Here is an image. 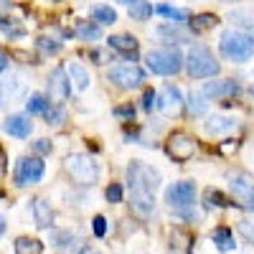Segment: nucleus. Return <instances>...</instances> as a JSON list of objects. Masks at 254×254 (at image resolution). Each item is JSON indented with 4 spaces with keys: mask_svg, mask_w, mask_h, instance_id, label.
Listing matches in <instances>:
<instances>
[{
    "mask_svg": "<svg viewBox=\"0 0 254 254\" xmlns=\"http://www.w3.org/2000/svg\"><path fill=\"white\" fill-rule=\"evenodd\" d=\"M221 3H239V0H221Z\"/></svg>",
    "mask_w": 254,
    "mask_h": 254,
    "instance_id": "nucleus-45",
    "label": "nucleus"
},
{
    "mask_svg": "<svg viewBox=\"0 0 254 254\" xmlns=\"http://www.w3.org/2000/svg\"><path fill=\"white\" fill-rule=\"evenodd\" d=\"M69 81L74 84L76 92H87L89 89V74H87V69H84L81 64H71L69 66Z\"/></svg>",
    "mask_w": 254,
    "mask_h": 254,
    "instance_id": "nucleus-21",
    "label": "nucleus"
},
{
    "mask_svg": "<svg viewBox=\"0 0 254 254\" xmlns=\"http://www.w3.org/2000/svg\"><path fill=\"white\" fill-rule=\"evenodd\" d=\"M51 242L59 249H66V247H74V234H71V231H54Z\"/></svg>",
    "mask_w": 254,
    "mask_h": 254,
    "instance_id": "nucleus-33",
    "label": "nucleus"
},
{
    "mask_svg": "<svg viewBox=\"0 0 254 254\" xmlns=\"http://www.w3.org/2000/svg\"><path fill=\"white\" fill-rule=\"evenodd\" d=\"M115 117H122V120H132L135 117V104H120V107L112 110Z\"/></svg>",
    "mask_w": 254,
    "mask_h": 254,
    "instance_id": "nucleus-38",
    "label": "nucleus"
},
{
    "mask_svg": "<svg viewBox=\"0 0 254 254\" xmlns=\"http://www.w3.org/2000/svg\"><path fill=\"white\" fill-rule=\"evenodd\" d=\"M155 13H160L163 18H168V20H171V23H188V20H190V15L186 13V10H181V8H173V5H158L155 8Z\"/></svg>",
    "mask_w": 254,
    "mask_h": 254,
    "instance_id": "nucleus-25",
    "label": "nucleus"
},
{
    "mask_svg": "<svg viewBox=\"0 0 254 254\" xmlns=\"http://www.w3.org/2000/svg\"><path fill=\"white\" fill-rule=\"evenodd\" d=\"M239 89H242L239 81L234 79H216V81H208L201 94L208 99H229V97H237Z\"/></svg>",
    "mask_w": 254,
    "mask_h": 254,
    "instance_id": "nucleus-13",
    "label": "nucleus"
},
{
    "mask_svg": "<svg viewBox=\"0 0 254 254\" xmlns=\"http://www.w3.org/2000/svg\"><path fill=\"white\" fill-rule=\"evenodd\" d=\"M0 31H3L5 36H10V38H23L26 36V28L20 26L15 18H0Z\"/></svg>",
    "mask_w": 254,
    "mask_h": 254,
    "instance_id": "nucleus-29",
    "label": "nucleus"
},
{
    "mask_svg": "<svg viewBox=\"0 0 254 254\" xmlns=\"http://www.w3.org/2000/svg\"><path fill=\"white\" fill-rule=\"evenodd\" d=\"M33 150L41 153V155H46V153H51V142L49 140H36L33 142Z\"/></svg>",
    "mask_w": 254,
    "mask_h": 254,
    "instance_id": "nucleus-41",
    "label": "nucleus"
},
{
    "mask_svg": "<svg viewBox=\"0 0 254 254\" xmlns=\"http://www.w3.org/2000/svg\"><path fill=\"white\" fill-rule=\"evenodd\" d=\"M107 234V221L104 216H94V237H104Z\"/></svg>",
    "mask_w": 254,
    "mask_h": 254,
    "instance_id": "nucleus-40",
    "label": "nucleus"
},
{
    "mask_svg": "<svg viewBox=\"0 0 254 254\" xmlns=\"http://www.w3.org/2000/svg\"><path fill=\"white\" fill-rule=\"evenodd\" d=\"M69 94H71V81H69L66 71L59 66L49 76V99H54L56 104H61V102H66Z\"/></svg>",
    "mask_w": 254,
    "mask_h": 254,
    "instance_id": "nucleus-12",
    "label": "nucleus"
},
{
    "mask_svg": "<svg viewBox=\"0 0 254 254\" xmlns=\"http://www.w3.org/2000/svg\"><path fill=\"white\" fill-rule=\"evenodd\" d=\"M5 178V153H3V147H0V181Z\"/></svg>",
    "mask_w": 254,
    "mask_h": 254,
    "instance_id": "nucleus-43",
    "label": "nucleus"
},
{
    "mask_svg": "<svg viewBox=\"0 0 254 254\" xmlns=\"http://www.w3.org/2000/svg\"><path fill=\"white\" fill-rule=\"evenodd\" d=\"M203 206H206V208H226V206H231V203H229V198L221 193V190L206 188V193H203Z\"/></svg>",
    "mask_w": 254,
    "mask_h": 254,
    "instance_id": "nucleus-28",
    "label": "nucleus"
},
{
    "mask_svg": "<svg viewBox=\"0 0 254 254\" xmlns=\"http://www.w3.org/2000/svg\"><path fill=\"white\" fill-rule=\"evenodd\" d=\"M120 3H135V0H120Z\"/></svg>",
    "mask_w": 254,
    "mask_h": 254,
    "instance_id": "nucleus-46",
    "label": "nucleus"
},
{
    "mask_svg": "<svg viewBox=\"0 0 254 254\" xmlns=\"http://www.w3.org/2000/svg\"><path fill=\"white\" fill-rule=\"evenodd\" d=\"M127 186H130L132 211L137 216H150L153 214V196L160 188V173L142 160H132L127 165Z\"/></svg>",
    "mask_w": 254,
    "mask_h": 254,
    "instance_id": "nucleus-1",
    "label": "nucleus"
},
{
    "mask_svg": "<svg viewBox=\"0 0 254 254\" xmlns=\"http://www.w3.org/2000/svg\"><path fill=\"white\" fill-rule=\"evenodd\" d=\"M31 130H33V125H31V120L28 117H23V115H10L8 120H5V132L10 135V137H28L31 135Z\"/></svg>",
    "mask_w": 254,
    "mask_h": 254,
    "instance_id": "nucleus-19",
    "label": "nucleus"
},
{
    "mask_svg": "<svg viewBox=\"0 0 254 254\" xmlns=\"http://www.w3.org/2000/svg\"><path fill=\"white\" fill-rule=\"evenodd\" d=\"M216 23H219V18H216L214 13H201V15H196V18H190V20H188V26H190V31H193V33L211 31Z\"/></svg>",
    "mask_w": 254,
    "mask_h": 254,
    "instance_id": "nucleus-22",
    "label": "nucleus"
},
{
    "mask_svg": "<svg viewBox=\"0 0 254 254\" xmlns=\"http://www.w3.org/2000/svg\"><path fill=\"white\" fill-rule=\"evenodd\" d=\"M165 153L171 155L176 163H186L196 153V140L190 135H186V132H173L171 137H168V142H165Z\"/></svg>",
    "mask_w": 254,
    "mask_h": 254,
    "instance_id": "nucleus-8",
    "label": "nucleus"
},
{
    "mask_svg": "<svg viewBox=\"0 0 254 254\" xmlns=\"http://www.w3.org/2000/svg\"><path fill=\"white\" fill-rule=\"evenodd\" d=\"M92 20L99 26H112L117 23V13L110 5H92Z\"/></svg>",
    "mask_w": 254,
    "mask_h": 254,
    "instance_id": "nucleus-23",
    "label": "nucleus"
},
{
    "mask_svg": "<svg viewBox=\"0 0 254 254\" xmlns=\"http://www.w3.org/2000/svg\"><path fill=\"white\" fill-rule=\"evenodd\" d=\"M186 69H188L190 79H208V76L219 74V61L214 59V54H211L206 46H193L188 51Z\"/></svg>",
    "mask_w": 254,
    "mask_h": 254,
    "instance_id": "nucleus-5",
    "label": "nucleus"
},
{
    "mask_svg": "<svg viewBox=\"0 0 254 254\" xmlns=\"http://www.w3.org/2000/svg\"><path fill=\"white\" fill-rule=\"evenodd\" d=\"M206 110H208V102H206L203 94H190V97H188V112L193 115V117L206 115Z\"/></svg>",
    "mask_w": 254,
    "mask_h": 254,
    "instance_id": "nucleus-31",
    "label": "nucleus"
},
{
    "mask_svg": "<svg viewBox=\"0 0 254 254\" xmlns=\"http://www.w3.org/2000/svg\"><path fill=\"white\" fill-rule=\"evenodd\" d=\"M147 61V69L153 74H160V76H173L183 69V54L178 49H155L145 56Z\"/></svg>",
    "mask_w": 254,
    "mask_h": 254,
    "instance_id": "nucleus-3",
    "label": "nucleus"
},
{
    "mask_svg": "<svg viewBox=\"0 0 254 254\" xmlns=\"http://www.w3.org/2000/svg\"><path fill=\"white\" fill-rule=\"evenodd\" d=\"M107 79L120 89H137L145 81V71L135 64H125V66H112L107 71Z\"/></svg>",
    "mask_w": 254,
    "mask_h": 254,
    "instance_id": "nucleus-7",
    "label": "nucleus"
},
{
    "mask_svg": "<svg viewBox=\"0 0 254 254\" xmlns=\"http://www.w3.org/2000/svg\"><path fill=\"white\" fill-rule=\"evenodd\" d=\"M104 196H107L110 203H120L122 201V186L120 183H110L107 190H104Z\"/></svg>",
    "mask_w": 254,
    "mask_h": 254,
    "instance_id": "nucleus-36",
    "label": "nucleus"
},
{
    "mask_svg": "<svg viewBox=\"0 0 254 254\" xmlns=\"http://www.w3.org/2000/svg\"><path fill=\"white\" fill-rule=\"evenodd\" d=\"M74 33H76L81 41H89V44L102 38V28H99V23H94V20H79L76 28H74Z\"/></svg>",
    "mask_w": 254,
    "mask_h": 254,
    "instance_id": "nucleus-20",
    "label": "nucleus"
},
{
    "mask_svg": "<svg viewBox=\"0 0 254 254\" xmlns=\"http://www.w3.org/2000/svg\"><path fill=\"white\" fill-rule=\"evenodd\" d=\"M8 61H10V59H8V54H5V51H0V74H3V71L8 69Z\"/></svg>",
    "mask_w": 254,
    "mask_h": 254,
    "instance_id": "nucleus-42",
    "label": "nucleus"
},
{
    "mask_svg": "<svg viewBox=\"0 0 254 254\" xmlns=\"http://www.w3.org/2000/svg\"><path fill=\"white\" fill-rule=\"evenodd\" d=\"M239 127V122L234 117H224V115H214L203 122V130L214 137H221V135H231Z\"/></svg>",
    "mask_w": 254,
    "mask_h": 254,
    "instance_id": "nucleus-15",
    "label": "nucleus"
},
{
    "mask_svg": "<svg viewBox=\"0 0 254 254\" xmlns=\"http://www.w3.org/2000/svg\"><path fill=\"white\" fill-rule=\"evenodd\" d=\"M158 110H160L165 117L181 115V110H183V97H181V92H178L176 87H165V89L160 92V97H158Z\"/></svg>",
    "mask_w": 254,
    "mask_h": 254,
    "instance_id": "nucleus-14",
    "label": "nucleus"
},
{
    "mask_svg": "<svg viewBox=\"0 0 254 254\" xmlns=\"http://www.w3.org/2000/svg\"><path fill=\"white\" fill-rule=\"evenodd\" d=\"M211 239H214V244L221 249V252H231L237 244H234V234H231V229L226 226H219L214 234H211Z\"/></svg>",
    "mask_w": 254,
    "mask_h": 254,
    "instance_id": "nucleus-24",
    "label": "nucleus"
},
{
    "mask_svg": "<svg viewBox=\"0 0 254 254\" xmlns=\"http://www.w3.org/2000/svg\"><path fill=\"white\" fill-rule=\"evenodd\" d=\"M54 3H56V0H54Z\"/></svg>",
    "mask_w": 254,
    "mask_h": 254,
    "instance_id": "nucleus-49",
    "label": "nucleus"
},
{
    "mask_svg": "<svg viewBox=\"0 0 254 254\" xmlns=\"http://www.w3.org/2000/svg\"><path fill=\"white\" fill-rule=\"evenodd\" d=\"M36 46L44 51V54H56V51L61 49L59 41H49V38H38V41H36Z\"/></svg>",
    "mask_w": 254,
    "mask_h": 254,
    "instance_id": "nucleus-37",
    "label": "nucleus"
},
{
    "mask_svg": "<svg viewBox=\"0 0 254 254\" xmlns=\"http://www.w3.org/2000/svg\"><path fill=\"white\" fill-rule=\"evenodd\" d=\"M231 23H237V26H244V28H254V10H234L229 15Z\"/></svg>",
    "mask_w": 254,
    "mask_h": 254,
    "instance_id": "nucleus-32",
    "label": "nucleus"
},
{
    "mask_svg": "<svg viewBox=\"0 0 254 254\" xmlns=\"http://www.w3.org/2000/svg\"><path fill=\"white\" fill-rule=\"evenodd\" d=\"M107 44H110V49H115V51H120L125 59H137V38L135 36H130V33H117V36H110L107 38Z\"/></svg>",
    "mask_w": 254,
    "mask_h": 254,
    "instance_id": "nucleus-16",
    "label": "nucleus"
},
{
    "mask_svg": "<svg viewBox=\"0 0 254 254\" xmlns=\"http://www.w3.org/2000/svg\"><path fill=\"white\" fill-rule=\"evenodd\" d=\"M165 201L176 214H183V211H190L196 203V183L193 181H178L171 188L165 190Z\"/></svg>",
    "mask_w": 254,
    "mask_h": 254,
    "instance_id": "nucleus-6",
    "label": "nucleus"
},
{
    "mask_svg": "<svg viewBox=\"0 0 254 254\" xmlns=\"http://www.w3.org/2000/svg\"><path fill=\"white\" fill-rule=\"evenodd\" d=\"M155 107H158V94L153 89H145V94H142V110L145 112H153Z\"/></svg>",
    "mask_w": 254,
    "mask_h": 254,
    "instance_id": "nucleus-35",
    "label": "nucleus"
},
{
    "mask_svg": "<svg viewBox=\"0 0 254 254\" xmlns=\"http://www.w3.org/2000/svg\"><path fill=\"white\" fill-rule=\"evenodd\" d=\"M219 51L224 59L229 61H234V64H244L254 56V38L242 33V31H234V28H229L221 33L219 38Z\"/></svg>",
    "mask_w": 254,
    "mask_h": 254,
    "instance_id": "nucleus-2",
    "label": "nucleus"
},
{
    "mask_svg": "<svg viewBox=\"0 0 254 254\" xmlns=\"http://www.w3.org/2000/svg\"><path fill=\"white\" fill-rule=\"evenodd\" d=\"M49 107H51V99H49V97H44V94H31V97H28V102H26L28 115H46V112H49Z\"/></svg>",
    "mask_w": 254,
    "mask_h": 254,
    "instance_id": "nucleus-26",
    "label": "nucleus"
},
{
    "mask_svg": "<svg viewBox=\"0 0 254 254\" xmlns=\"http://www.w3.org/2000/svg\"><path fill=\"white\" fill-rule=\"evenodd\" d=\"M23 94H26V81L20 74H10L0 81V107L15 104L18 99H23Z\"/></svg>",
    "mask_w": 254,
    "mask_h": 254,
    "instance_id": "nucleus-11",
    "label": "nucleus"
},
{
    "mask_svg": "<svg viewBox=\"0 0 254 254\" xmlns=\"http://www.w3.org/2000/svg\"><path fill=\"white\" fill-rule=\"evenodd\" d=\"M229 186H231V193L239 201V206L254 211V181L247 173H231L229 176Z\"/></svg>",
    "mask_w": 254,
    "mask_h": 254,
    "instance_id": "nucleus-10",
    "label": "nucleus"
},
{
    "mask_svg": "<svg viewBox=\"0 0 254 254\" xmlns=\"http://www.w3.org/2000/svg\"><path fill=\"white\" fill-rule=\"evenodd\" d=\"M252 38H254V28H252Z\"/></svg>",
    "mask_w": 254,
    "mask_h": 254,
    "instance_id": "nucleus-47",
    "label": "nucleus"
},
{
    "mask_svg": "<svg viewBox=\"0 0 254 254\" xmlns=\"http://www.w3.org/2000/svg\"><path fill=\"white\" fill-rule=\"evenodd\" d=\"M5 231V219H3V214H0V234Z\"/></svg>",
    "mask_w": 254,
    "mask_h": 254,
    "instance_id": "nucleus-44",
    "label": "nucleus"
},
{
    "mask_svg": "<svg viewBox=\"0 0 254 254\" xmlns=\"http://www.w3.org/2000/svg\"><path fill=\"white\" fill-rule=\"evenodd\" d=\"M155 36L163 41V44H186V41L190 38V33L181 23H163V26H158Z\"/></svg>",
    "mask_w": 254,
    "mask_h": 254,
    "instance_id": "nucleus-17",
    "label": "nucleus"
},
{
    "mask_svg": "<svg viewBox=\"0 0 254 254\" xmlns=\"http://www.w3.org/2000/svg\"><path fill=\"white\" fill-rule=\"evenodd\" d=\"M31 211H33V219H36V226H38V229H51V224H54V211H51V206L46 203V198H33V201H31Z\"/></svg>",
    "mask_w": 254,
    "mask_h": 254,
    "instance_id": "nucleus-18",
    "label": "nucleus"
},
{
    "mask_svg": "<svg viewBox=\"0 0 254 254\" xmlns=\"http://www.w3.org/2000/svg\"><path fill=\"white\" fill-rule=\"evenodd\" d=\"M15 254H44V244L31 237H20L15 239Z\"/></svg>",
    "mask_w": 254,
    "mask_h": 254,
    "instance_id": "nucleus-27",
    "label": "nucleus"
},
{
    "mask_svg": "<svg viewBox=\"0 0 254 254\" xmlns=\"http://www.w3.org/2000/svg\"><path fill=\"white\" fill-rule=\"evenodd\" d=\"M252 81H254V71H252Z\"/></svg>",
    "mask_w": 254,
    "mask_h": 254,
    "instance_id": "nucleus-48",
    "label": "nucleus"
},
{
    "mask_svg": "<svg viewBox=\"0 0 254 254\" xmlns=\"http://www.w3.org/2000/svg\"><path fill=\"white\" fill-rule=\"evenodd\" d=\"M46 165L41 158H20L15 165V183L18 186H33L44 178Z\"/></svg>",
    "mask_w": 254,
    "mask_h": 254,
    "instance_id": "nucleus-9",
    "label": "nucleus"
},
{
    "mask_svg": "<svg viewBox=\"0 0 254 254\" xmlns=\"http://www.w3.org/2000/svg\"><path fill=\"white\" fill-rule=\"evenodd\" d=\"M44 117L49 120V125H61L64 120H66V112H64V110L59 107V104H51V107H49V112H46Z\"/></svg>",
    "mask_w": 254,
    "mask_h": 254,
    "instance_id": "nucleus-34",
    "label": "nucleus"
},
{
    "mask_svg": "<svg viewBox=\"0 0 254 254\" xmlns=\"http://www.w3.org/2000/svg\"><path fill=\"white\" fill-rule=\"evenodd\" d=\"M150 15H153V5L147 3V0H135V3L130 5V18L132 20H140L142 23V20H147Z\"/></svg>",
    "mask_w": 254,
    "mask_h": 254,
    "instance_id": "nucleus-30",
    "label": "nucleus"
},
{
    "mask_svg": "<svg viewBox=\"0 0 254 254\" xmlns=\"http://www.w3.org/2000/svg\"><path fill=\"white\" fill-rule=\"evenodd\" d=\"M239 234L247 239V242H254V221H239Z\"/></svg>",
    "mask_w": 254,
    "mask_h": 254,
    "instance_id": "nucleus-39",
    "label": "nucleus"
},
{
    "mask_svg": "<svg viewBox=\"0 0 254 254\" xmlns=\"http://www.w3.org/2000/svg\"><path fill=\"white\" fill-rule=\"evenodd\" d=\"M64 168L81 186H92L99 178V163L92 155H84V153H71L66 158V163H64Z\"/></svg>",
    "mask_w": 254,
    "mask_h": 254,
    "instance_id": "nucleus-4",
    "label": "nucleus"
}]
</instances>
